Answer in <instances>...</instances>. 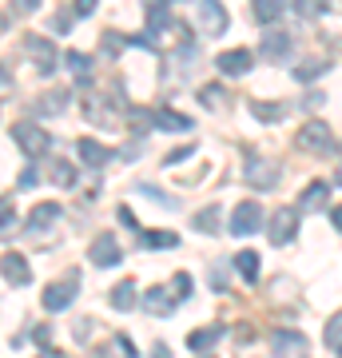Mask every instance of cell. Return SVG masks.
Listing matches in <instances>:
<instances>
[{"label": "cell", "mask_w": 342, "mask_h": 358, "mask_svg": "<svg viewBox=\"0 0 342 358\" xmlns=\"http://www.w3.org/2000/svg\"><path fill=\"white\" fill-rule=\"evenodd\" d=\"M143 307H148V315H171L176 310V294H171V287H152V291L143 294Z\"/></svg>", "instance_id": "13"}, {"label": "cell", "mask_w": 342, "mask_h": 358, "mask_svg": "<svg viewBox=\"0 0 342 358\" xmlns=\"http://www.w3.org/2000/svg\"><path fill=\"white\" fill-rule=\"evenodd\" d=\"M251 112L259 115L263 124H275V120H283V115H287V108H283V103H266V100H255V103H251Z\"/></svg>", "instance_id": "24"}, {"label": "cell", "mask_w": 342, "mask_h": 358, "mask_svg": "<svg viewBox=\"0 0 342 358\" xmlns=\"http://www.w3.org/2000/svg\"><path fill=\"white\" fill-rule=\"evenodd\" d=\"M13 140L20 143V152L28 155V159H40V155L52 152V136L40 124H16L13 128Z\"/></svg>", "instance_id": "2"}, {"label": "cell", "mask_w": 342, "mask_h": 358, "mask_svg": "<svg viewBox=\"0 0 342 358\" xmlns=\"http://www.w3.org/2000/svg\"><path fill=\"white\" fill-rule=\"evenodd\" d=\"M330 223H334V227L342 231V207H334V211H330Z\"/></svg>", "instance_id": "41"}, {"label": "cell", "mask_w": 342, "mask_h": 358, "mask_svg": "<svg viewBox=\"0 0 342 358\" xmlns=\"http://www.w3.org/2000/svg\"><path fill=\"white\" fill-rule=\"evenodd\" d=\"M327 68H330V60H315V64H299V68H294V80H303V84H306V80H318L322 72H327Z\"/></svg>", "instance_id": "30"}, {"label": "cell", "mask_w": 342, "mask_h": 358, "mask_svg": "<svg viewBox=\"0 0 342 358\" xmlns=\"http://www.w3.org/2000/svg\"><path fill=\"white\" fill-rule=\"evenodd\" d=\"M294 231H299V211H294V207H279V211L271 215V223H266V235H271V243H279V247L291 243Z\"/></svg>", "instance_id": "5"}, {"label": "cell", "mask_w": 342, "mask_h": 358, "mask_svg": "<svg viewBox=\"0 0 342 358\" xmlns=\"http://www.w3.org/2000/svg\"><path fill=\"white\" fill-rule=\"evenodd\" d=\"M76 13L80 16H92V13H96V0H76Z\"/></svg>", "instance_id": "40"}, {"label": "cell", "mask_w": 342, "mask_h": 358, "mask_svg": "<svg viewBox=\"0 0 342 358\" xmlns=\"http://www.w3.org/2000/svg\"><path fill=\"white\" fill-rule=\"evenodd\" d=\"M76 152H80V159H84V164L88 167H104L108 164V159H112V148H104V143H96V140H88V136H84V140L76 143Z\"/></svg>", "instance_id": "14"}, {"label": "cell", "mask_w": 342, "mask_h": 358, "mask_svg": "<svg viewBox=\"0 0 342 358\" xmlns=\"http://www.w3.org/2000/svg\"><path fill=\"white\" fill-rule=\"evenodd\" d=\"M211 287L215 291H227V267L223 263H215V271H211Z\"/></svg>", "instance_id": "35"}, {"label": "cell", "mask_w": 342, "mask_h": 358, "mask_svg": "<svg viewBox=\"0 0 342 358\" xmlns=\"http://www.w3.org/2000/svg\"><path fill=\"white\" fill-rule=\"evenodd\" d=\"M52 183L56 187H72L76 183V167L68 164V159H52Z\"/></svg>", "instance_id": "23"}, {"label": "cell", "mask_w": 342, "mask_h": 358, "mask_svg": "<svg viewBox=\"0 0 342 358\" xmlns=\"http://www.w3.org/2000/svg\"><path fill=\"white\" fill-rule=\"evenodd\" d=\"M339 155H342V143H339Z\"/></svg>", "instance_id": "47"}, {"label": "cell", "mask_w": 342, "mask_h": 358, "mask_svg": "<svg viewBox=\"0 0 342 358\" xmlns=\"http://www.w3.org/2000/svg\"><path fill=\"white\" fill-rule=\"evenodd\" d=\"M322 338H327V346H330V350H339V346H342V310H339V315H334V319L327 322V331H322Z\"/></svg>", "instance_id": "31"}, {"label": "cell", "mask_w": 342, "mask_h": 358, "mask_svg": "<svg viewBox=\"0 0 342 358\" xmlns=\"http://www.w3.org/2000/svg\"><path fill=\"white\" fill-rule=\"evenodd\" d=\"M120 48H124V40L108 32V36H104V52H120Z\"/></svg>", "instance_id": "38"}, {"label": "cell", "mask_w": 342, "mask_h": 358, "mask_svg": "<svg viewBox=\"0 0 342 358\" xmlns=\"http://www.w3.org/2000/svg\"><path fill=\"white\" fill-rule=\"evenodd\" d=\"M64 103H68V92L52 88L48 96H40V100H36V108H40V112H64Z\"/></svg>", "instance_id": "27"}, {"label": "cell", "mask_w": 342, "mask_h": 358, "mask_svg": "<svg viewBox=\"0 0 342 358\" xmlns=\"http://www.w3.org/2000/svg\"><path fill=\"white\" fill-rule=\"evenodd\" d=\"M155 128H164V131H191V120L183 112H176V108H159V112H155Z\"/></svg>", "instance_id": "19"}, {"label": "cell", "mask_w": 342, "mask_h": 358, "mask_svg": "<svg viewBox=\"0 0 342 358\" xmlns=\"http://www.w3.org/2000/svg\"><path fill=\"white\" fill-rule=\"evenodd\" d=\"M199 20H203V28H207L211 36L227 32V8H223L219 0H199Z\"/></svg>", "instance_id": "12"}, {"label": "cell", "mask_w": 342, "mask_h": 358, "mask_svg": "<svg viewBox=\"0 0 342 358\" xmlns=\"http://www.w3.org/2000/svg\"><path fill=\"white\" fill-rule=\"evenodd\" d=\"M327 195H330V187L322 183V179L306 183L303 195H299V211H318V207H327Z\"/></svg>", "instance_id": "15"}, {"label": "cell", "mask_w": 342, "mask_h": 358, "mask_svg": "<svg viewBox=\"0 0 342 358\" xmlns=\"http://www.w3.org/2000/svg\"><path fill=\"white\" fill-rule=\"evenodd\" d=\"M219 338H223V327H219V322H211V327H199V331H191V334H187V346H191V350H211Z\"/></svg>", "instance_id": "17"}, {"label": "cell", "mask_w": 342, "mask_h": 358, "mask_svg": "<svg viewBox=\"0 0 342 358\" xmlns=\"http://www.w3.org/2000/svg\"><path fill=\"white\" fill-rule=\"evenodd\" d=\"M32 183H36V167H24V171H20V192L32 187Z\"/></svg>", "instance_id": "37"}, {"label": "cell", "mask_w": 342, "mask_h": 358, "mask_svg": "<svg viewBox=\"0 0 342 358\" xmlns=\"http://www.w3.org/2000/svg\"><path fill=\"white\" fill-rule=\"evenodd\" d=\"M195 231H211V235L219 231V207H215V203L203 207L199 215H195Z\"/></svg>", "instance_id": "28"}, {"label": "cell", "mask_w": 342, "mask_h": 358, "mask_svg": "<svg viewBox=\"0 0 342 358\" xmlns=\"http://www.w3.org/2000/svg\"><path fill=\"white\" fill-rule=\"evenodd\" d=\"M64 60H68V68L76 72V80H88V72H92V60L84 56V52H68Z\"/></svg>", "instance_id": "29"}, {"label": "cell", "mask_w": 342, "mask_h": 358, "mask_svg": "<svg viewBox=\"0 0 342 358\" xmlns=\"http://www.w3.org/2000/svg\"><path fill=\"white\" fill-rule=\"evenodd\" d=\"M0 275H4L8 282H16V287L32 282V267H28V259H24V255H16V251L0 255Z\"/></svg>", "instance_id": "11"}, {"label": "cell", "mask_w": 342, "mask_h": 358, "mask_svg": "<svg viewBox=\"0 0 342 358\" xmlns=\"http://www.w3.org/2000/svg\"><path fill=\"white\" fill-rule=\"evenodd\" d=\"M171 294H176V303H183V299L191 294V279H187V275H176V279H171Z\"/></svg>", "instance_id": "34"}, {"label": "cell", "mask_w": 342, "mask_h": 358, "mask_svg": "<svg viewBox=\"0 0 342 358\" xmlns=\"http://www.w3.org/2000/svg\"><path fill=\"white\" fill-rule=\"evenodd\" d=\"M40 358H64V355H56V350H48V355H40Z\"/></svg>", "instance_id": "44"}, {"label": "cell", "mask_w": 342, "mask_h": 358, "mask_svg": "<svg viewBox=\"0 0 342 358\" xmlns=\"http://www.w3.org/2000/svg\"><path fill=\"white\" fill-rule=\"evenodd\" d=\"M152 358H171V350H167V346L159 343V346H155V350H152Z\"/></svg>", "instance_id": "42"}, {"label": "cell", "mask_w": 342, "mask_h": 358, "mask_svg": "<svg viewBox=\"0 0 342 358\" xmlns=\"http://www.w3.org/2000/svg\"><path fill=\"white\" fill-rule=\"evenodd\" d=\"M330 8V0H294V13L303 16V20H315Z\"/></svg>", "instance_id": "25"}, {"label": "cell", "mask_w": 342, "mask_h": 358, "mask_svg": "<svg viewBox=\"0 0 342 358\" xmlns=\"http://www.w3.org/2000/svg\"><path fill=\"white\" fill-rule=\"evenodd\" d=\"M199 100H203V108H223V88L207 84V88H199Z\"/></svg>", "instance_id": "32"}, {"label": "cell", "mask_w": 342, "mask_h": 358, "mask_svg": "<svg viewBox=\"0 0 342 358\" xmlns=\"http://www.w3.org/2000/svg\"><path fill=\"white\" fill-rule=\"evenodd\" d=\"M56 219H60V203H36L32 215H28V231H44V227H52Z\"/></svg>", "instance_id": "18"}, {"label": "cell", "mask_w": 342, "mask_h": 358, "mask_svg": "<svg viewBox=\"0 0 342 358\" xmlns=\"http://www.w3.org/2000/svg\"><path fill=\"white\" fill-rule=\"evenodd\" d=\"M24 52L36 60L40 72H52V68L60 64V56H56V48H52V40H44V36H24Z\"/></svg>", "instance_id": "9"}, {"label": "cell", "mask_w": 342, "mask_h": 358, "mask_svg": "<svg viewBox=\"0 0 342 358\" xmlns=\"http://www.w3.org/2000/svg\"><path fill=\"white\" fill-rule=\"evenodd\" d=\"M227 231H231V235H239V239H247V235H255V231H263V207L255 203V199L239 203L235 211H231Z\"/></svg>", "instance_id": "3"}, {"label": "cell", "mask_w": 342, "mask_h": 358, "mask_svg": "<svg viewBox=\"0 0 342 358\" xmlns=\"http://www.w3.org/2000/svg\"><path fill=\"white\" fill-rule=\"evenodd\" d=\"M339 358H342V346H339Z\"/></svg>", "instance_id": "46"}, {"label": "cell", "mask_w": 342, "mask_h": 358, "mask_svg": "<svg viewBox=\"0 0 342 358\" xmlns=\"http://www.w3.org/2000/svg\"><path fill=\"white\" fill-rule=\"evenodd\" d=\"M76 291H80V282L76 279H60V282H52V287H44V310H64L72 299H76Z\"/></svg>", "instance_id": "7"}, {"label": "cell", "mask_w": 342, "mask_h": 358, "mask_svg": "<svg viewBox=\"0 0 342 358\" xmlns=\"http://www.w3.org/2000/svg\"><path fill=\"white\" fill-rule=\"evenodd\" d=\"M215 68L223 76H243V72H251V52L247 48H227L215 56Z\"/></svg>", "instance_id": "10"}, {"label": "cell", "mask_w": 342, "mask_h": 358, "mask_svg": "<svg viewBox=\"0 0 342 358\" xmlns=\"http://www.w3.org/2000/svg\"><path fill=\"white\" fill-rule=\"evenodd\" d=\"M8 88V72H4V68H0V92Z\"/></svg>", "instance_id": "43"}, {"label": "cell", "mask_w": 342, "mask_h": 358, "mask_svg": "<svg viewBox=\"0 0 342 358\" xmlns=\"http://www.w3.org/2000/svg\"><path fill=\"white\" fill-rule=\"evenodd\" d=\"M287 52H291V36H287L283 28H266L263 32V56L275 60V56H287Z\"/></svg>", "instance_id": "16"}, {"label": "cell", "mask_w": 342, "mask_h": 358, "mask_svg": "<svg viewBox=\"0 0 342 358\" xmlns=\"http://www.w3.org/2000/svg\"><path fill=\"white\" fill-rule=\"evenodd\" d=\"M294 143H299L306 155H327L330 143H334L330 124H322V120H306L303 128H299V136H294Z\"/></svg>", "instance_id": "1"}, {"label": "cell", "mask_w": 342, "mask_h": 358, "mask_svg": "<svg viewBox=\"0 0 342 358\" xmlns=\"http://www.w3.org/2000/svg\"><path fill=\"white\" fill-rule=\"evenodd\" d=\"M13 199H8V195H4V199H0V235H4V231H13Z\"/></svg>", "instance_id": "33"}, {"label": "cell", "mask_w": 342, "mask_h": 358, "mask_svg": "<svg viewBox=\"0 0 342 358\" xmlns=\"http://www.w3.org/2000/svg\"><path fill=\"white\" fill-rule=\"evenodd\" d=\"M243 179H247L251 187H259V192H271L275 179H279V167L271 164V159H263V155H247V159H243Z\"/></svg>", "instance_id": "4"}, {"label": "cell", "mask_w": 342, "mask_h": 358, "mask_svg": "<svg viewBox=\"0 0 342 358\" xmlns=\"http://www.w3.org/2000/svg\"><path fill=\"white\" fill-rule=\"evenodd\" d=\"M271 346H275V358H306V334L299 331H275Z\"/></svg>", "instance_id": "8"}, {"label": "cell", "mask_w": 342, "mask_h": 358, "mask_svg": "<svg viewBox=\"0 0 342 358\" xmlns=\"http://www.w3.org/2000/svg\"><path fill=\"white\" fill-rule=\"evenodd\" d=\"M191 152H195V148H179V152H167V155H164V164L171 167V164H179V159H187Z\"/></svg>", "instance_id": "36"}, {"label": "cell", "mask_w": 342, "mask_h": 358, "mask_svg": "<svg viewBox=\"0 0 342 358\" xmlns=\"http://www.w3.org/2000/svg\"><path fill=\"white\" fill-rule=\"evenodd\" d=\"M16 4V13H36L40 8V0H13Z\"/></svg>", "instance_id": "39"}, {"label": "cell", "mask_w": 342, "mask_h": 358, "mask_svg": "<svg viewBox=\"0 0 342 358\" xmlns=\"http://www.w3.org/2000/svg\"><path fill=\"white\" fill-rule=\"evenodd\" d=\"M112 307L115 310H131L136 307V279H124L120 287L112 291Z\"/></svg>", "instance_id": "21"}, {"label": "cell", "mask_w": 342, "mask_h": 358, "mask_svg": "<svg viewBox=\"0 0 342 358\" xmlns=\"http://www.w3.org/2000/svg\"><path fill=\"white\" fill-rule=\"evenodd\" d=\"M88 259L96 263V267H115V263L124 259V251H120V243H115V235H112V231H100V235L92 239Z\"/></svg>", "instance_id": "6"}, {"label": "cell", "mask_w": 342, "mask_h": 358, "mask_svg": "<svg viewBox=\"0 0 342 358\" xmlns=\"http://www.w3.org/2000/svg\"><path fill=\"white\" fill-rule=\"evenodd\" d=\"M159 4H179V0H159Z\"/></svg>", "instance_id": "45"}, {"label": "cell", "mask_w": 342, "mask_h": 358, "mask_svg": "<svg viewBox=\"0 0 342 358\" xmlns=\"http://www.w3.org/2000/svg\"><path fill=\"white\" fill-rule=\"evenodd\" d=\"M143 247H179L176 231H143Z\"/></svg>", "instance_id": "26"}, {"label": "cell", "mask_w": 342, "mask_h": 358, "mask_svg": "<svg viewBox=\"0 0 342 358\" xmlns=\"http://www.w3.org/2000/svg\"><path fill=\"white\" fill-rule=\"evenodd\" d=\"M287 8V0H255V16L263 20V24H275Z\"/></svg>", "instance_id": "22"}, {"label": "cell", "mask_w": 342, "mask_h": 358, "mask_svg": "<svg viewBox=\"0 0 342 358\" xmlns=\"http://www.w3.org/2000/svg\"><path fill=\"white\" fill-rule=\"evenodd\" d=\"M235 271L243 275V282H255V279H259V255L243 247L239 255H235Z\"/></svg>", "instance_id": "20"}]
</instances>
